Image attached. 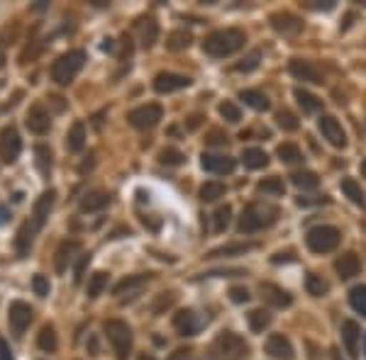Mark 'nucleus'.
Returning a JSON list of instances; mask_svg holds the SVG:
<instances>
[{
	"mask_svg": "<svg viewBox=\"0 0 366 360\" xmlns=\"http://www.w3.org/2000/svg\"><path fill=\"white\" fill-rule=\"evenodd\" d=\"M332 360H342V358H340V351H337V348H332Z\"/></svg>",
	"mask_w": 366,
	"mask_h": 360,
	"instance_id": "0e129e2a",
	"label": "nucleus"
},
{
	"mask_svg": "<svg viewBox=\"0 0 366 360\" xmlns=\"http://www.w3.org/2000/svg\"><path fill=\"white\" fill-rule=\"evenodd\" d=\"M247 37L242 29H217L205 37L203 42V51L212 58H225V56H232L234 51H239L244 46Z\"/></svg>",
	"mask_w": 366,
	"mask_h": 360,
	"instance_id": "f257e3e1",
	"label": "nucleus"
},
{
	"mask_svg": "<svg viewBox=\"0 0 366 360\" xmlns=\"http://www.w3.org/2000/svg\"><path fill=\"white\" fill-rule=\"evenodd\" d=\"M208 144L210 146H222V144H227V134H222V132H210L208 134Z\"/></svg>",
	"mask_w": 366,
	"mask_h": 360,
	"instance_id": "603ef678",
	"label": "nucleus"
},
{
	"mask_svg": "<svg viewBox=\"0 0 366 360\" xmlns=\"http://www.w3.org/2000/svg\"><path fill=\"white\" fill-rule=\"evenodd\" d=\"M139 360H154V356H147L144 353V356H139Z\"/></svg>",
	"mask_w": 366,
	"mask_h": 360,
	"instance_id": "69168bd1",
	"label": "nucleus"
},
{
	"mask_svg": "<svg viewBox=\"0 0 366 360\" xmlns=\"http://www.w3.org/2000/svg\"><path fill=\"white\" fill-rule=\"evenodd\" d=\"M225 192H227V187L222 185V182L210 180V182H205V185L200 187V200H203V202H215V200L225 197Z\"/></svg>",
	"mask_w": 366,
	"mask_h": 360,
	"instance_id": "c9c22d12",
	"label": "nucleus"
},
{
	"mask_svg": "<svg viewBox=\"0 0 366 360\" xmlns=\"http://www.w3.org/2000/svg\"><path fill=\"white\" fill-rule=\"evenodd\" d=\"M137 34H139V44L144 46V49H152L159 39V25L154 17H142L137 22Z\"/></svg>",
	"mask_w": 366,
	"mask_h": 360,
	"instance_id": "5701e85b",
	"label": "nucleus"
},
{
	"mask_svg": "<svg viewBox=\"0 0 366 360\" xmlns=\"http://www.w3.org/2000/svg\"><path fill=\"white\" fill-rule=\"evenodd\" d=\"M249 356V346L242 336L222 331L212 344V360H244Z\"/></svg>",
	"mask_w": 366,
	"mask_h": 360,
	"instance_id": "39448f33",
	"label": "nucleus"
},
{
	"mask_svg": "<svg viewBox=\"0 0 366 360\" xmlns=\"http://www.w3.org/2000/svg\"><path fill=\"white\" fill-rule=\"evenodd\" d=\"M169 360H193V351H188V348H179V351L171 353Z\"/></svg>",
	"mask_w": 366,
	"mask_h": 360,
	"instance_id": "5fc2aeb1",
	"label": "nucleus"
},
{
	"mask_svg": "<svg viewBox=\"0 0 366 360\" xmlns=\"http://www.w3.org/2000/svg\"><path fill=\"white\" fill-rule=\"evenodd\" d=\"M37 346L42 348L44 353H54L56 346H59V339H56V329L51 324H44L39 329V336H37Z\"/></svg>",
	"mask_w": 366,
	"mask_h": 360,
	"instance_id": "bb28decb",
	"label": "nucleus"
},
{
	"mask_svg": "<svg viewBox=\"0 0 366 360\" xmlns=\"http://www.w3.org/2000/svg\"><path fill=\"white\" fill-rule=\"evenodd\" d=\"M259 292H262V299L271 307H276V309H283V307H291L293 304V297L288 294L283 287L274 285V282H262L259 285Z\"/></svg>",
	"mask_w": 366,
	"mask_h": 360,
	"instance_id": "dca6fc26",
	"label": "nucleus"
},
{
	"mask_svg": "<svg viewBox=\"0 0 366 360\" xmlns=\"http://www.w3.org/2000/svg\"><path fill=\"white\" fill-rule=\"evenodd\" d=\"M191 86V78L181 73H157L154 78V91L157 93H174V91H183V88Z\"/></svg>",
	"mask_w": 366,
	"mask_h": 360,
	"instance_id": "a211bd4d",
	"label": "nucleus"
},
{
	"mask_svg": "<svg viewBox=\"0 0 366 360\" xmlns=\"http://www.w3.org/2000/svg\"><path fill=\"white\" fill-rule=\"evenodd\" d=\"M25 125L32 134H46L51 129V115L46 112L44 105H32L25 115Z\"/></svg>",
	"mask_w": 366,
	"mask_h": 360,
	"instance_id": "4468645a",
	"label": "nucleus"
},
{
	"mask_svg": "<svg viewBox=\"0 0 366 360\" xmlns=\"http://www.w3.org/2000/svg\"><path fill=\"white\" fill-rule=\"evenodd\" d=\"M296 100H298L300 108H303L305 115H312V112L322 110V100H320V98H315V96H312V93H308V91H303V88H298V91H296Z\"/></svg>",
	"mask_w": 366,
	"mask_h": 360,
	"instance_id": "2f4dec72",
	"label": "nucleus"
},
{
	"mask_svg": "<svg viewBox=\"0 0 366 360\" xmlns=\"http://www.w3.org/2000/svg\"><path fill=\"white\" fill-rule=\"evenodd\" d=\"M110 205V195L105 190H91L81 197V212H100Z\"/></svg>",
	"mask_w": 366,
	"mask_h": 360,
	"instance_id": "393cba45",
	"label": "nucleus"
},
{
	"mask_svg": "<svg viewBox=\"0 0 366 360\" xmlns=\"http://www.w3.org/2000/svg\"><path fill=\"white\" fill-rule=\"evenodd\" d=\"M200 120H203V117H200V115H193V117H191V122H188V127H191V129L200 127Z\"/></svg>",
	"mask_w": 366,
	"mask_h": 360,
	"instance_id": "680f3d73",
	"label": "nucleus"
},
{
	"mask_svg": "<svg viewBox=\"0 0 366 360\" xmlns=\"http://www.w3.org/2000/svg\"><path fill=\"white\" fill-rule=\"evenodd\" d=\"M164 117V108L157 103H149V105H142V108H134L132 112L127 115L129 125L137 127V129H152L159 125V120Z\"/></svg>",
	"mask_w": 366,
	"mask_h": 360,
	"instance_id": "0eeeda50",
	"label": "nucleus"
},
{
	"mask_svg": "<svg viewBox=\"0 0 366 360\" xmlns=\"http://www.w3.org/2000/svg\"><path fill=\"white\" fill-rule=\"evenodd\" d=\"M183 153L179 149H164L162 153H159V161L164 163V166H181L183 163Z\"/></svg>",
	"mask_w": 366,
	"mask_h": 360,
	"instance_id": "49530a36",
	"label": "nucleus"
},
{
	"mask_svg": "<svg viewBox=\"0 0 366 360\" xmlns=\"http://www.w3.org/2000/svg\"><path fill=\"white\" fill-rule=\"evenodd\" d=\"M220 115H222V120H225V122H232V125H234V122H239V120H242V110H239L234 103H229V100H227V103H222V105H220Z\"/></svg>",
	"mask_w": 366,
	"mask_h": 360,
	"instance_id": "09e8293b",
	"label": "nucleus"
},
{
	"mask_svg": "<svg viewBox=\"0 0 366 360\" xmlns=\"http://www.w3.org/2000/svg\"><path fill=\"white\" fill-rule=\"evenodd\" d=\"M84 63H86V54L81 49L66 51V54H61L51 63V81L56 86H69L79 76V71L84 68Z\"/></svg>",
	"mask_w": 366,
	"mask_h": 360,
	"instance_id": "20e7f679",
	"label": "nucleus"
},
{
	"mask_svg": "<svg viewBox=\"0 0 366 360\" xmlns=\"http://www.w3.org/2000/svg\"><path fill=\"white\" fill-rule=\"evenodd\" d=\"M259 61H262V51L254 49L244 58H242V63H237V66H234V71H244V73H249V71H254V68L259 66Z\"/></svg>",
	"mask_w": 366,
	"mask_h": 360,
	"instance_id": "c03bdc74",
	"label": "nucleus"
},
{
	"mask_svg": "<svg viewBox=\"0 0 366 360\" xmlns=\"http://www.w3.org/2000/svg\"><path fill=\"white\" fill-rule=\"evenodd\" d=\"M20 151H22V139L17 134V129L13 125L0 129V158H3V163H15Z\"/></svg>",
	"mask_w": 366,
	"mask_h": 360,
	"instance_id": "1a4fd4ad",
	"label": "nucleus"
},
{
	"mask_svg": "<svg viewBox=\"0 0 366 360\" xmlns=\"http://www.w3.org/2000/svg\"><path fill=\"white\" fill-rule=\"evenodd\" d=\"M91 263V253L88 256L81 258V263H79V268H76V282H81V277H84V270H86V265Z\"/></svg>",
	"mask_w": 366,
	"mask_h": 360,
	"instance_id": "6e6d98bb",
	"label": "nucleus"
},
{
	"mask_svg": "<svg viewBox=\"0 0 366 360\" xmlns=\"http://www.w3.org/2000/svg\"><path fill=\"white\" fill-rule=\"evenodd\" d=\"M5 66V44L0 42V68Z\"/></svg>",
	"mask_w": 366,
	"mask_h": 360,
	"instance_id": "e2e57ef3",
	"label": "nucleus"
},
{
	"mask_svg": "<svg viewBox=\"0 0 366 360\" xmlns=\"http://www.w3.org/2000/svg\"><path fill=\"white\" fill-rule=\"evenodd\" d=\"M88 346H91V356H100V348H98V339H96V336H91Z\"/></svg>",
	"mask_w": 366,
	"mask_h": 360,
	"instance_id": "13d9d810",
	"label": "nucleus"
},
{
	"mask_svg": "<svg viewBox=\"0 0 366 360\" xmlns=\"http://www.w3.org/2000/svg\"><path fill=\"white\" fill-rule=\"evenodd\" d=\"M34 156H37V168H39V173H42V175H49V170H51V151H49V146L39 144L37 149H34Z\"/></svg>",
	"mask_w": 366,
	"mask_h": 360,
	"instance_id": "79ce46f5",
	"label": "nucleus"
},
{
	"mask_svg": "<svg viewBox=\"0 0 366 360\" xmlns=\"http://www.w3.org/2000/svg\"><path fill=\"white\" fill-rule=\"evenodd\" d=\"M32 290H34V294H39V297H46L49 290H51V285H49V280H46L44 275H34L32 277Z\"/></svg>",
	"mask_w": 366,
	"mask_h": 360,
	"instance_id": "8fccbe9b",
	"label": "nucleus"
},
{
	"mask_svg": "<svg viewBox=\"0 0 366 360\" xmlns=\"http://www.w3.org/2000/svg\"><path fill=\"white\" fill-rule=\"evenodd\" d=\"M239 98L244 100V105H249L252 110L264 112V110H269V108H271L269 98L264 96L262 91H242V93H239Z\"/></svg>",
	"mask_w": 366,
	"mask_h": 360,
	"instance_id": "c756f323",
	"label": "nucleus"
},
{
	"mask_svg": "<svg viewBox=\"0 0 366 360\" xmlns=\"http://www.w3.org/2000/svg\"><path fill=\"white\" fill-rule=\"evenodd\" d=\"M174 326L181 336H196L200 331V322L191 309H181L179 314L174 317Z\"/></svg>",
	"mask_w": 366,
	"mask_h": 360,
	"instance_id": "4be33fe9",
	"label": "nucleus"
},
{
	"mask_svg": "<svg viewBox=\"0 0 366 360\" xmlns=\"http://www.w3.org/2000/svg\"><path fill=\"white\" fill-rule=\"evenodd\" d=\"M152 280V273H139V275H127L113 287V294H117L120 299H132L144 290V285Z\"/></svg>",
	"mask_w": 366,
	"mask_h": 360,
	"instance_id": "f8f14e48",
	"label": "nucleus"
},
{
	"mask_svg": "<svg viewBox=\"0 0 366 360\" xmlns=\"http://www.w3.org/2000/svg\"><path fill=\"white\" fill-rule=\"evenodd\" d=\"M364 353H366V336H364Z\"/></svg>",
	"mask_w": 366,
	"mask_h": 360,
	"instance_id": "774afa93",
	"label": "nucleus"
},
{
	"mask_svg": "<svg viewBox=\"0 0 366 360\" xmlns=\"http://www.w3.org/2000/svg\"><path fill=\"white\" fill-rule=\"evenodd\" d=\"M259 192H264V195H271V197H281L283 192H286V187H283V180L281 178H267V180H262L259 182Z\"/></svg>",
	"mask_w": 366,
	"mask_h": 360,
	"instance_id": "ea45409f",
	"label": "nucleus"
},
{
	"mask_svg": "<svg viewBox=\"0 0 366 360\" xmlns=\"http://www.w3.org/2000/svg\"><path fill=\"white\" fill-rule=\"evenodd\" d=\"M267 353L274 360H293L296 358V351H293L291 341L281 334H274L267 339Z\"/></svg>",
	"mask_w": 366,
	"mask_h": 360,
	"instance_id": "f3484780",
	"label": "nucleus"
},
{
	"mask_svg": "<svg viewBox=\"0 0 366 360\" xmlns=\"http://www.w3.org/2000/svg\"><path fill=\"white\" fill-rule=\"evenodd\" d=\"M305 290H308L312 297H322V294H327V290H330V282L325 280L322 275L308 273V277H305Z\"/></svg>",
	"mask_w": 366,
	"mask_h": 360,
	"instance_id": "f704fd0d",
	"label": "nucleus"
},
{
	"mask_svg": "<svg viewBox=\"0 0 366 360\" xmlns=\"http://www.w3.org/2000/svg\"><path fill=\"white\" fill-rule=\"evenodd\" d=\"M257 249V244H227V246H220V249L210 251L208 258H220V256H244Z\"/></svg>",
	"mask_w": 366,
	"mask_h": 360,
	"instance_id": "c85d7f7f",
	"label": "nucleus"
},
{
	"mask_svg": "<svg viewBox=\"0 0 366 360\" xmlns=\"http://www.w3.org/2000/svg\"><path fill=\"white\" fill-rule=\"evenodd\" d=\"M276 156L281 158L283 163H296L303 158V153H300V149L296 144H291V141H286V144H281L279 149H276Z\"/></svg>",
	"mask_w": 366,
	"mask_h": 360,
	"instance_id": "58836bf2",
	"label": "nucleus"
},
{
	"mask_svg": "<svg viewBox=\"0 0 366 360\" xmlns=\"http://www.w3.org/2000/svg\"><path fill=\"white\" fill-rule=\"evenodd\" d=\"M271 261H274V263H281V261H293V258H291V253H276V256L271 258Z\"/></svg>",
	"mask_w": 366,
	"mask_h": 360,
	"instance_id": "bf43d9fd",
	"label": "nucleus"
},
{
	"mask_svg": "<svg viewBox=\"0 0 366 360\" xmlns=\"http://www.w3.org/2000/svg\"><path fill=\"white\" fill-rule=\"evenodd\" d=\"M342 192H345L354 205L364 207V192H362V187H359V182L354 180V178H345V180H342Z\"/></svg>",
	"mask_w": 366,
	"mask_h": 360,
	"instance_id": "4c0bfd02",
	"label": "nucleus"
},
{
	"mask_svg": "<svg viewBox=\"0 0 366 360\" xmlns=\"http://www.w3.org/2000/svg\"><path fill=\"white\" fill-rule=\"evenodd\" d=\"M10 220V210L8 207H0V224H5Z\"/></svg>",
	"mask_w": 366,
	"mask_h": 360,
	"instance_id": "052dcab7",
	"label": "nucleus"
},
{
	"mask_svg": "<svg viewBox=\"0 0 366 360\" xmlns=\"http://www.w3.org/2000/svg\"><path fill=\"white\" fill-rule=\"evenodd\" d=\"M281 210L276 205H269V202H252L247 205L244 212L239 217V232L242 234H257L262 229L271 227L276 220H279Z\"/></svg>",
	"mask_w": 366,
	"mask_h": 360,
	"instance_id": "f03ea898",
	"label": "nucleus"
},
{
	"mask_svg": "<svg viewBox=\"0 0 366 360\" xmlns=\"http://www.w3.org/2000/svg\"><path fill=\"white\" fill-rule=\"evenodd\" d=\"M340 229L337 227H327V224H320V227H312L308 236H305V244L312 253H330L340 246Z\"/></svg>",
	"mask_w": 366,
	"mask_h": 360,
	"instance_id": "423d86ee",
	"label": "nucleus"
},
{
	"mask_svg": "<svg viewBox=\"0 0 366 360\" xmlns=\"http://www.w3.org/2000/svg\"><path fill=\"white\" fill-rule=\"evenodd\" d=\"M271 312L269 309H252L249 314H247V322H249V329L254 334H262L264 329H269L271 324Z\"/></svg>",
	"mask_w": 366,
	"mask_h": 360,
	"instance_id": "cd10ccee",
	"label": "nucleus"
},
{
	"mask_svg": "<svg viewBox=\"0 0 366 360\" xmlns=\"http://www.w3.org/2000/svg\"><path fill=\"white\" fill-rule=\"evenodd\" d=\"M86 146V125L84 122H74L66 134V149L71 153H79Z\"/></svg>",
	"mask_w": 366,
	"mask_h": 360,
	"instance_id": "a878e982",
	"label": "nucleus"
},
{
	"mask_svg": "<svg viewBox=\"0 0 366 360\" xmlns=\"http://www.w3.org/2000/svg\"><path fill=\"white\" fill-rule=\"evenodd\" d=\"M229 217H232V207L229 205H222V207L215 210V232H225L229 227Z\"/></svg>",
	"mask_w": 366,
	"mask_h": 360,
	"instance_id": "a18cd8bd",
	"label": "nucleus"
},
{
	"mask_svg": "<svg viewBox=\"0 0 366 360\" xmlns=\"http://www.w3.org/2000/svg\"><path fill=\"white\" fill-rule=\"evenodd\" d=\"M0 360H15L13 358V351H10V344L0 336Z\"/></svg>",
	"mask_w": 366,
	"mask_h": 360,
	"instance_id": "864d4df0",
	"label": "nucleus"
},
{
	"mask_svg": "<svg viewBox=\"0 0 366 360\" xmlns=\"http://www.w3.org/2000/svg\"><path fill=\"white\" fill-rule=\"evenodd\" d=\"M81 251V244L79 241H61V246L56 249V256H54V268L56 273H66L69 263L74 261V256Z\"/></svg>",
	"mask_w": 366,
	"mask_h": 360,
	"instance_id": "412c9836",
	"label": "nucleus"
},
{
	"mask_svg": "<svg viewBox=\"0 0 366 360\" xmlns=\"http://www.w3.org/2000/svg\"><path fill=\"white\" fill-rule=\"evenodd\" d=\"M335 270H337L340 277L350 280V277L359 275V270H362V261H359L357 253H345V256H340L337 261H335Z\"/></svg>",
	"mask_w": 366,
	"mask_h": 360,
	"instance_id": "b1692460",
	"label": "nucleus"
},
{
	"mask_svg": "<svg viewBox=\"0 0 366 360\" xmlns=\"http://www.w3.org/2000/svg\"><path fill=\"white\" fill-rule=\"evenodd\" d=\"M359 339H362V329H359V324L352 322V319H347V322L342 324V341H345V348L352 358L359 356Z\"/></svg>",
	"mask_w": 366,
	"mask_h": 360,
	"instance_id": "aec40b11",
	"label": "nucleus"
},
{
	"mask_svg": "<svg viewBox=\"0 0 366 360\" xmlns=\"http://www.w3.org/2000/svg\"><path fill=\"white\" fill-rule=\"evenodd\" d=\"M54 197H56V192H54V190H46V192H42V197H39L37 202H34L32 217H29V222L25 224V227L29 229V234H32V236L44 227L46 217H49L51 207H54Z\"/></svg>",
	"mask_w": 366,
	"mask_h": 360,
	"instance_id": "6e6552de",
	"label": "nucleus"
},
{
	"mask_svg": "<svg viewBox=\"0 0 366 360\" xmlns=\"http://www.w3.org/2000/svg\"><path fill=\"white\" fill-rule=\"evenodd\" d=\"M49 103L54 105V110H56V112H64V110H66V103H64V98H56V96H54V98H49Z\"/></svg>",
	"mask_w": 366,
	"mask_h": 360,
	"instance_id": "4d7b16f0",
	"label": "nucleus"
},
{
	"mask_svg": "<svg viewBox=\"0 0 366 360\" xmlns=\"http://www.w3.org/2000/svg\"><path fill=\"white\" fill-rule=\"evenodd\" d=\"M288 71L293 73V78L303 81V83H312V86H320L325 83V76L322 71L315 66L312 61H303V58H293Z\"/></svg>",
	"mask_w": 366,
	"mask_h": 360,
	"instance_id": "ddd939ff",
	"label": "nucleus"
},
{
	"mask_svg": "<svg viewBox=\"0 0 366 360\" xmlns=\"http://www.w3.org/2000/svg\"><path fill=\"white\" fill-rule=\"evenodd\" d=\"M32 317H34V309L27 302H22V299H17V302L10 304L8 324H10V329H13V334L15 336L25 334V329L29 326V324H32Z\"/></svg>",
	"mask_w": 366,
	"mask_h": 360,
	"instance_id": "9d476101",
	"label": "nucleus"
},
{
	"mask_svg": "<svg viewBox=\"0 0 366 360\" xmlns=\"http://www.w3.org/2000/svg\"><path fill=\"white\" fill-rule=\"evenodd\" d=\"M242 161H244L247 168L259 170L269 163V156H267V151H262V149H244V153H242Z\"/></svg>",
	"mask_w": 366,
	"mask_h": 360,
	"instance_id": "7c9ffc66",
	"label": "nucleus"
},
{
	"mask_svg": "<svg viewBox=\"0 0 366 360\" xmlns=\"http://www.w3.org/2000/svg\"><path fill=\"white\" fill-rule=\"evenodd\" d=\"M350 304L359 312L362 317H366V285H357L350 290Z\"/></svg>",
	"mask_w": 366,
	"mask_h": 360,
	"instance_id": "a19ab883",
	"label": "nucleus"
},
{
	"mask_svg": "<svg viewBox=\"0 0 366 360\" xmlns=\"http://www.w3.org/2000/svg\"><path fill=\"white\" fill-rule=\"evenodd\" d=\"M174 302H176V294L174 292H162L157 297V302L152 304V314H162V312H167Z\"/></svg>",
	"mask_w": 366,
	"mask_h": 360,
	"instance_id": "de8ad7c7",
	"label": "nucleus"
},
{
	"mask_svg": "<svg viewBox=\"0 0 366 360\" xmlns=\"http://www.w3.org/2000/svg\"><path fill=\"white\" fill-rule=\"evenodd\" d=\"M193 42L191 32H186V29H174V32L167 37V46L171 51H181V49H188Z\"/></svg>",
	"mask_w": 366,
	"mask_h": 360,
	"instance_id": "72a5a7b5",
	"label": "nucleus"
},
{
	"mask_svg": "<svg viewBox=\"0 0 366 360\" xmlns=\"http://www.w3.org/2000/svg\"><path fill=\"white\" fill-rule=\"evenodd\" d=\"M103 331L108 336L110 346H113L115 351V358L117 360H127L129 353H132V329L127 326V322H122V319H108V322L103 324Z\"/></svg>",
	"mask_w": 366,
	"mask_h": 360,
	"instance_id": "7ed1b4c3",
	"label": "nucleus"
},
{
	"mask_svg": "<svg viewBox=\"0 0 366 360\" xmlns=\"http://www.w3.org/2000/svg\"><path fill=\"white\" fill-rule=\"evenodd\" d=\"M269 22L276 32L283 34V37H291V34H298L300 29H303V20L293 13H274L269 17Z\"/></svg>",
	"mask_w": 366,
	"mask_h": 360,
	"instance_id": "2eb2a0df",
	"label": "nucleus"
},
{
	"mask_svg": "<svg viewBox=\"0 0 366 360\" xmlns=\"http://www.w3.org/2000/svg\"><path fill=\"white\" fill-rule=\"evenodd\" d=\"M276 122H279V127L283 129V132H296V129H298L296 115H293V112H288V110H281L279 115H276Z\"/></svg>",
	"mask_w": 366,
	"mask_h": 360,
	"instance_id": "37998d69",
	"label": "nucleus"
},
{
	"mask_svg": "<svg viewBox=\"0 0 366 360\" xmlns=\"http://www.w3.org/2000/svg\"><path fill=\"white\" fill-rule=\"evenodd\" d=\"M317 127H320L322 139H327L335 149H345V146H347V134H345V129H342V125L337 122V117L322 115L320 120H317Z\"/></svg>",
	"mask_w": 366,
	"mask_h": 360,
	"instance_id": "9b49d317",
	"label": "nucleus"
},
{
	"mask_svg": "<svg viewBox=\"0 0 366 360\" xmlns=\"http://www.w3.org/2000/svg\"><path fill=\"white\" fill-rule=\"evenodd\" d=\"M229 299H232L234 304H242L249 299V292H247V287H232V290H229Z\"/></svg>",
	"mask_w": 366,
	"mask_h": 360,
	"instance_id": "3c124183",
	"label": "nucleus"
},
{
	"mask_svg": "<svg viewBox=\"0 0 366 360\" xmlns=\"http://www.w3.org/2000/svg\"><path fill=\"white\" fill-rule=\"evenodd\" d=\"M200 166L210 173H232L234 170V158L220 156V153H203L200 156Z\"/></svg>",
	"mask_w": 366,
	"mask_h": 360,
	"instance_id": "6ab92c4d",
	"label": "nucleus"
},
{
	"mask_svg": "<svg viewBox=\"0 0 366 360\" xmlns=\"http://www.w3.org/2000/svg\"><path fill=\"white\" fill-rule=\"evenodd\" d=\"M362 175L366 178V158H364V163H362Z\"/></svg>",
	"mask_w": 366,
	"mask_h": 360,
	"instance_id": "338daca9",
	"label": "nucleus"
},
{
	"mask_svg": "<svg viewBox=\"0 0 366 360\" xmlns=\"http://www.w3.org/2000/svg\"><path fill=\"white\" fill-rule=\"evenodd\" d=\"M291 180L300 190H315V187L320 185V178H317V173H312V170H298V173L291 175Z\"/></svg>",
	"mask_w": 366,
	"mask_h": 360,
	"instance_id": "473e14b6",
	"label": "nucleus"
},
{
	"mask_svg": "<svg viewBox=\"0 0 366 360\" xmlns=\"http://www.w3.org/2000/svg\"><path fill=\"white\" fill-rule=\"evenodd\" d=\"M105 287H108V273L98 270V273H93V275H91V280H88V297H91V299L100 297Z\"/></svg>",
	"mask_w": 366,
	"mask_h": 360,
	"instance_id": "e433bc0d",
	"label": "nucleus"
}]
</instances>
